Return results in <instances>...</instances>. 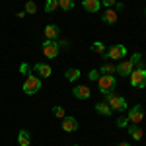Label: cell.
<instances>
[{"mask_svg":"<svg viewBox=\"0 0 146 146\" xmlns=\"http://www.w3.org/2000/svg\"><path fill=\"white\" fill-rule=\"evenodd\" d=\"M58 8H62V10H72L74 8V0H58Z\"/></svg>","mask_w":146,"mask_h":146,"instance_id":"cell-23","label":"cell"},{"mask_svg":"<svg viewBox=\"0 0 146 146\" xmlns=\"http://www.w3.org/2000/svg\"><path fill=\"white\" fill-rule=\"evenodd\" d=\"M117 20H119V16H117V10L115 8H105V12L101 14V22L103 23L113 25V23H117Z\"/></svg>","mask_w":146,"mask_h":146,"instance_id":"cell-10","label":"cell"},{"mask_svg":"<svg viewBox=\"0 0 146 146\" xmlns=\"http://www.w3.org/2000/svg\"><path fill=\"white\" fill-rule=\"evenodd\" d=\"M127 133H129V136H131L133 140H140V138L144 136L140 125H129V127H127Z\"/></svg>","mask_w":146,"mask_h":146,"instance_id":"cell-15","label":"cell"},{"mask_svg":"<svg viewBox=\"0 0 146 146\" xmlns=\"http://www.w3.org/2000/svg\"><path fill=\"white\" fill-rule=\"evenodd\" d=\"M115 72H117V66L111 64V62H105V64L100 68V74H115Z\"/></svg>","mask_w":146,"mask_h":146,"instance_id":"cell-20","label":"cell"},{"mask_svg":"<svg viewBox=\"0 0 146 146\" xmlns=\"http://www.w3.org/2000/svg\"><path fill=\"white\" fill-rule=\"evenodd\" d=\"M135 70V64H133V60L131 58H125V60H121L119 64H117V74H121V76H131V72Z\"/></svg>","mask_w":146,"mask_h":146,"instance_id":"cell-8","label":"cell"},{"mask_svg":"<svg viewBox=\"0 0 146 146\" xmlns=\"http://www.w3.org/2000/svg\"><path fill=\"white\" fill-rule=\"evenodd\" d=\"M39 90H41V78L33 76V74H27V78L23 82V94L25 96H33Z\"/></svg>","mask_w":146,"mask_h":146,"instance_id":"cell-3","label":"cell"},{"mask_svg":"<svg viewBox=\"0 0 146 146\" xmlns=\"http://www.w3.org/2000/svg\"><path fill=\"white\" fill-rule=\"evenodd\" d=\"M72 146H78V144H72Z\"/></svg>","mask_w":146,"mask_h":146,"instance_id":"cell-32","label":"cell"},{"mask_svg":"<svg viewBox=\"0 0 146 146\" xmlns=\"http://www.w3.org/2000/svg\"><path fill=\"white\" fill-rule=\"evenodd\" d=\"M33 70L41 76V78H49V76L53 74V68L49 66V64H45V62H37V64L33 66Z\"/></svg>","mask_w":146,"mask_h":146,"instance_id":"cell-14","label":"cell"},{"mask_svg":"<svg viewBox=\"0 0 146 146\" xmlns=\"http://www.w3.org/2000/svg\"><path fill=\"white\" fill-rule=\"evenodd\" d=\"M35 12H37V4L33 0H27L25 2V14H35Z\"/></svg>","mask_w":146,"mask_h":146,"instance_id":"cell-24","label":"cell"},{"mask_svg":"<svg viewBox=\"0 0 146 146\" xmlns=\"http://www.w3.org/2000/svg\"><path fill=\"white\" fill-rule=\"evenodd\" d=\"M129 78L133 88H146V68H135Z\"/></svg>","mask_w":146,"mask_h":146,"instance_id":"cell-4","label":"cell"},{"mask_svg":"<svg viewBox=\"0 0 146 146\" xmlns=\"http://www.w3.org/2000/svg\"><path fill=\"white\" fill-rule=\"evenodd\" d=\"M101 74H100V70H96V68H92L90 70V74H88V78L92 80V82H98V78H100Z\"/></svg>","mask_w":146,"mask_h":146,"instance_id":"cell-27","label":"cell"},{"mask_svg":"<svg viewBox=\"0 0 146 146\" xmlns=\"http://www.w3.org/2000/svg\"><path fill=\"white\" fill-rule=\"evenodd\" d=\"M115 125H117L119 129H127V127H129L131 123H129V119H127V117H119V119H117V123H115Z\"/></svg>","mask_w":146,"mask_h":146,"instance_id":"cell-25","label":"cell"},{"mask_svg":"<svg viewBox=\"0 0 146 146\" xmlns=\"http://www.w3.org/2000/svg\"><path fill=\"white\" fill-rule=\"evenodd\" d=\"M82 8L86 12H90V14H96V12H100L101 2L100 0H82Z\"/></svg>","mask_w":146,"mask_h":146,"instance_id":"cell-13","label":"cell"},{"mask_svg":"<svg viewBox=\"0 0 146 146\" xmlns=\"http://www.w3.org/2000/svg\"><path fill=\"white\" fill-rule=\"evenodd\" d=\"M60 121H62L60 125H62V131H64V133H74V131H78V121H76L74 117L64 115Z\"/></svg>","mask_w":146,"mask_h":146,"instance_id":"cell-9","label":"cell"},{"mask_svg":"<svg viewBox=\"0 0 146 146\" xmlns=\"http://www.w3.org/2000/svg\"><path fill=\"white\" fill-rule=\"evenodd\" d=\"M105 101L109 103V107H111L113 111H119L123 113L129 109V105H127V100H125L123 96H117L115 92H109V94H105Z\"/></svg>","mask_w":146,"mask_h":146,"instance_id":"cell-1","label":"cell"},{"mask_svg":"<svg viewBox=\"0 0 146 146\" xmlns=\"http://www.w3.org/2000/svg\"><path fill=\"white\" fill-rule=\"evenodd\" d=\"M72 96H74L76 100H88L92 96V90L88 86H74V88H72Z\"/></svg>","mask_w":146,"mask_h":146,"instance_id":"cell-12","label":"cell"},{"mask_svg":"<svg viewBox=\"0 0 146 146\" xmlns=\"http://www.w3.org/2000/svg\"><path fill=\"white\" fill-rule=\"evenodd\" d=\"M115 86H117V80H115L113 74H101L100 78H98V88H100V92L103 96L109 94V92H113Z\"/></svg>","mask_w":146,"mask_h":146,"instance_id":"cell-2","label":"cell"},{"mask_svg":"<svg viewBox=\"0 0 146 146\" xmlns=\"http://www.w3.org/2000/svg\"><path fill=\"white\" fill-rule=\"evenodd\" d=\"M117 146H131V144H129V142H119Z\"/></svg>","mask_w":146,"mask_h":146,"instance_id":"cell-30","label":"cell"},{"mask_svg":"<svg viewBox=\"0 0 146 146\" xmlns=\"http://www.w3.org/2000/svg\"><path fill=\"white\" fill-rule=\"evenodd\" d=\"M101 6H105V8H113L115 4H117V0H100Z\"/></svg>","mask_w":146,"mask_h":146,"instance_id":"cell-28","label":"cell"},{"mask_svg":"<svg viewBox=\"0 0 146 146\" xmlns=\"http://www.w3.org/2000/svg\"><path fill=\"white\" fill-rule=\"evenodd\" d=\"M18 142H20V146H29L31 144V135H29L25 129H22V131L18 133Z\"/></svg>","mask_w":146,"mask_h":146,"instance_id":"cell-17","label":"cell"},{"mask_svg":"<svg viewBox=\"0 0 146 146\" xmlns=\"http://www.w3.org/2000/svg\"><path fill=\"white\" fill-rule=\"evenodd\" d=\"M131 60H133L135 68H146V64H144V60H142V55H140V53H135V55L131 56Z\"/></svg>","mask_w":146,"mask_h":146,"instance_id":"cell-19","label":"cell"},{"mask_svg":"<svg viewBox=\"0 0 146 146\" xmlns=\"http://www.w3.org/2000/svg\"><path fill=\"white\" fill-rule=\"evenodd\" d=\"M53 115L58 117V119H62V117H64V109H62L60 105H55V107H53Z\"/></svg>","mask_w":146,"mask_h":146,"instance_id":"cell-26","label":"cell"},{"mask_svg":"<svg viewBox=\"0 0 146 146\" xmlns=\"http://www.w3.org/2000/svg\"><path fill=\"white\" fill-rule=\"evenodd\" d=\"M64 76H66L68 82H76L82 76V72H80V68H68L66 72H64Z\"/></svg>","mask_w":146,"mask_h":146,"instance_id":"cell-18","label":"cell"},{"mask_svg":"<svg viewBox=\"0 0 146 146\" xmlns=\"http://www.w3.org/2000/svg\"><path fill=\"white\" fill-rule=\"evenodd\" d=\"M144 16H146V8H144Z\"/></svg>","mask_w":146,"mask_h":146,"instance_id":"cell-31","label":"cell"},{"mask_svg":"<svg viewBox=\"0 0 146 146\" xmlns=\"http://www.w3.org/2000/svg\"><path fill=\"white\" fill-rule=\"evenodd\" d=\"M125 8V4H121V2H117V4H115V10H123Z\"/></svg>","mask_w":146,"mask_h":146,"instance_id":"cell-29","label":"cell"},{"mask_svg":"<svg viewBox=\"0 0 146 146\" xmlns=\"http://www.w3.org/2000/svg\"><path fill=\"white\" fill-rule=\"evenodd\" d=\"M103 58H125L127 56V47L123 43H115V45L109 47V51L103 53Z\"/></svg>","mask_w":146,"mask_h":146,"instance_id":"cell-5","label":"cell"},{"mask_svg":"<svg viewBox=\"0 0 146 146\" xmlns=\"http://www.w3.org/2000/svg\"><path fill=\"white\" fill-rule=\"evenodd\" d=\"M58 8V0H47L45 2V12L47 14H53Z\"/></svg>","mask_w":146,"mask_h":146,"instance_id":"cell-22","label":"cell"},{"mask_svg":"<svg viewBox=\"0 0 146 146\" xmlns=\"http://www.w3.org/2000/svg\"><path fill=\"white\" fill-rule=\"evenodd\" d=\"M43 33H45V39L56 41V39H58V35H60V27H58V25H55V23H49V25H45Z\"/></svg>","mask_w":146,"mask_h":146,"instance_id":"cell-11","label":"cell"},{"mask_svg":"<svg viewBox=\"0 0 146 146\" xmlns=\"http://www.w3.org/2000/svg\"><path fill=\"white\" fill-rule=\"evenodd\" d=\"M90 49L94 51V53H98V55H103V53H105V45H103L101 41H94Z\"/></svg>","mask_w":146,"mask_h":146,"instance_id":"cell-21","label":"cell"},{"mask_svg":"<svg viewBox=\"0 0 146 146\" xmlns=\"http://www.w3.org/2000/svg\"><path fill=\"white\" fill-rule=\"evenodd\" d=\"M127 119H129V123H131V125H140V121L144 119V109H142V105H135V107H131V109H129V115H127Z\"/></svg>","mask_w":146,"mask_h":146,"instance_id":"cell-6","label":"cell"},{"mask_svg":"<svg viewBox=\"0 0 146 146\" xmlns=\"http://www.w3.org/2000/svg\"><path fill=\"white\" fill-rule=\"evenodd\" d=\"M58 51H60V47L56 41H51V39H45V43H43V55L47 58H55L58 55Z\"/></svg>","mask_w":146,"mask_h":146,"instance_id":"cell-7","label":"cell"},{"mask_svg":"<svg viewBox=\"0 0 146 146\" xmlns=\"http://www.w3.org/2000/svg\"><path fill=\"white\" fill-rule=\"evenodd\" d=\"M96 111L100 113V115H103V117H109V115L113 113V109L109 107L107 101H100V103H96Z\"/></svg>","mask_w":146,"mask_h":146,"instance_id":"cell-16","label":"cell"}]
</instances>
